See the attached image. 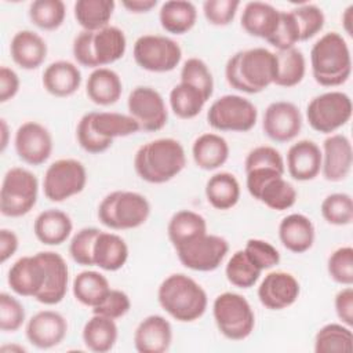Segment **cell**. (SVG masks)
Instances as JSON below:
<instances>
[{
    "mask_svg": "<svg viewBox=\"0 0 353 353\" xmlns=\"http://www.w3.org/2000/svg\"><path fill=\"white\" fill-rule=\"evenodd\" d=\"M225 77L232 88L258 94L274 81L276 55L265 47L237 51L225 65Z\"/></svg>",
    "mask_w": 353,
    "mask_h": 353,
    "instance_id": "obj_1",
    "label": "cell"
},
{
    "mask_svg": "<svg viewBox=\"0 0 353 353\" xmlns=\"http://www.w3.org/2000/svg\"><path fill=\"white\" fill-rule=\"evenodd\" d=\"M186 165L182 143L174 138H157L138 148L134 156L137 175L149 183H165Z\"/></svg>",
    "mask_w": 353,
    "mask_h": 353,
    "instance_id": "obj_2",
    "label": "cell"
},
{
    "mask_svg": "<svg viewBox=\"0 0 353 353\" xmlns=\"http://www.w3.org/2000/svg\"><path fill=\"white\" fill-rule=\"evenodd\" d=\"M157 301L165 313L181 323L199 320L208 306L205 290L183 273H172L161 281L157 290Z\"/></svg>",
    "mask_w": 353,
    "mask_h": 353,
    "instance_id": "obj_3",
    "label": "cell"
},
{
    "mask_svg": "<svg viewBox=\"0 0 353 353\" xmlns=\"http://www.w3.org/2000/svg\"><path fill=\"white\" fill-rule=\"evenodd\" d=\"M312 76L323 87H338L352 73V55L345 37L338 32L324 33L310 50Z\"/></svg>",
    "mask_w": 353,
    "mask_h": 353,
    "instance_id": "obj_4",
    "label": "cell"
},
{
    "mask_svg": "<svg viewBox=\"0 0 353 353\" xmlns=\"http://www.w3.org/2000/svg\"><path fill=\"white\" fill-rule=\"evenodd\" d=\"M127 39L124 32L113 25L99 30H81L73 40V57L85 68H105L125 54Z\"/></svg>",
    "mask_w": 353,
    "mask_h": 353,
    "instance_id": "obj_5",
    "label": "cell"
},
{
    "mask_svg": "<svg viewBox=\"0 0 353 353\" xmlns=\"http://www.w3.org/2000/svg\"><path fill=\"white\" fill-rule=\"evenodd\" d=\"M150 215L148 199L131 190H114L106 194L98 205L99 222L113 230H127L142 226Z\"/></svg>",
    "mask_w": 353,
    "mask_h": 353,
    "instance_id": "obj_6",
    "label": "cell"
},
{
    "mask_svg": "<svg viewBox=\"0 0 353 353\" xmlns=\"http://www.w3.org/2000/svg\"><path fill=\"white\" fill-rule=\"evenodd\" d=\"M212 316L218 331L230 341L247 339L255 327V314L250 302L237 292H222L212 303Z\"/></svg>",
    "mask_w": 353,
    "mask_h": 353,
    "instance_id": "obj_7",
    "label": "cell"
},
{
    "mask_svg": "<svg viewBox=\"0 0 353 353\" xmlns=\"http://www.w3.org/2000/svg\"><path fill=\"white\" fill-rule=\"evenodd\" d=\"M39 179L23 167H11L0 188V211L4 216L19 218L29 214L37 203Z\"/></svg>",
    "mask_w": 353,
    "mask_h": 353,
    "instance_id": "obj_8",
    "label": "cell"
},
{
    "mask_svg": "<svg viewBox=\"0 0 353 353\" xmlns=\"http://www.w3.org/2000/svg\"><path fill=\"white\" fill-rule=\"evenodd\" d=\"M353 105L343 91H327L312 98L306 106L309 125L321 134H332L352 117Z\"/></svg>",
    "mask_w": 353,
    "mask_h": 353,
    "instance_id": "obj_9",
    "label": "cell"
},
{
    "mask_svg": "<svg viewBox=\"0 0 353 353\" xmlns=\"http://www.w3.org/2000/svg\"><path fill=\"white\" fill-rule=\"evenodd\" d=\"M258 109L247 98L236 94H226L215 99L208 112V124L218 131L247 132L256 124Z\"/></svg>",
    "mask_w": 353,
    "mask_h": 353,
    "instance_id": "obj_10",
    "label": "cell"
},
{
    "mask_svg": "<svg viewBox=\"0 0 353 353\" xmlns=\"http://www.w3.org/2000/svg\"><path fill=\"white\" fill-rule=\"evenodd\" d=\"M132 55L141 69L153 73H165L179 65L182 50L171 37L163 34H142L134 43Z\"/></svg>",
    "mask_w": 353,
    "mask_h": 353,
    "instance_id": "obj_11",
    "label": "cell"
},
{
    "mask_svg": "<svg viewBox=\"0 0 353 353\" xmlns=\"http://www.w3.org/2000/svg\"><path fill=\"white\" fill-rule=\"evenodd\" d=\"M87 183V170L76 159H59L48 165L43 178L44 196L52 203L65 201L81 193Z\"/></svg>",
    "mask_w": 353,
    "mask_h": 353,
    "instance_id": "obj_12",
    "label": "cell"
},
{
    "mask_svg": "<svg viewBox=\"0 0 353 353\" xmlns=\"http://www.w3.org/2000/svg\"><path fill=\"white\" fill-rule=\"evenodd\" d=\"M179 262L196 272H212L221 266L229 252V243L226 239L204 233L175 248Z\"/></svg>",
    "mask_w": 353,
    "mask_h": 353,
    "instance_id": "obj_13",
    "label": "cell"
},
{
    "mask_svg": "<svg viewBox=\"0 0 353 353\" xmlns=\"http://www.w3.org/2000/svg\"><path fill=\"white\" fill-rule=\"evenodd\" d=\"M128 114L135 119L141 130L154 132L168 121V110L161 94L148 85L132 88L127 99Z\"/></svg>",
    "mask_w": 353,
    "mask_h": 353,
    "instance_id": "obj_14",
    "label": "cell"
},
{
    "mask_svg": "<svg viewBox=\"0 0 353 353\" xmlns=\"http://www.w3.org/2000/svg\"><path fill=\"white\" fill-rule=\"evenodd\" d=\"M18 157L29 165L44 164L52 153V135L47 127L37 121L22 123L14 137Z\"/></svg>",
    "mask_w": 353,
    "mask_h": 353,
    "instance_id": "obj_15",
    "label": "cell"
},
{
    "mask_svg": "<svg viewBox=\"0 0 353 353\" xmlns=\"http://www.w3.org/2000/svg\"><path fill=\"white\" fill-rule=\"evenodd\" d=\"M302 113L295 103L276 101L266 108L262 128L266 137L273 142L285 143L298 137L302 130Z\"/></svg>",
    "mask_w": 353,
    "mask_h": 353,
    "instance_id": "obj_16",
    "label": "cell"
},
{
    "mask_svg": "<svg viewBox=\"0 0 353 353\" xmlns=\"http://www.w3.org/2000/svg\"><path fill=\"white\" fill-rule=\"evenodd\" d=\"M47 280V268L40 252L17 259L8 269L7 283L21 296L36 298Z\"/></svg>",
    "mask_w": 353,
    "mask_h": 353,
    "instance_id": "obj_17",
    "label": "cell"
},
{
    "mask_svg": "<svg viewBox=\"0 0 353 353\" xmlns=\"http://www.w3.org/2000/svg\"><path fill=\"white\" fill-rule=\"evenodd\" d=\"M259 302L270 310H283L296 302L301 294L299 281L283 270L268 273L258 287Z\"/></svg>",
    "mask_w": 353,
    "mask_h": 353,
    "instance_id": "obj_18",
    "label": "cell"
},
{
    "mask_svg": "<svg viewBox=\"0 0 353 353\" xmlns=\"http://www.w3.org/2000/svg\"><path fill=\"white\" fill-rule=\"evenodd\" d=\"M353 148L343 134H330L321 148V174L325 181L341 182L352 171Z\"/></svg>",
    "mask_w": 353,
    "mask_h": 353,
    "instance_id": "obj_19",
    "label": "cell"
},
{
    "mask_svg": "<svg viewBox=\"0 0 353 353\" xmlns=\"http://www.w3.org/2000/svg\"><path fill=\"white\" fill-rule=\"evenodd\" d=\"M68 334L66 319L55 310H40L33 314L25 327L28 341L37 349L58 346Z\"/></svg>",
    "mask_w": 353,
    "mask_h": 353,
    "instance_id": "obj_20",
    "label": "cell"
},
{
    "mask_svg": "<svg viewBox=\"0 0 353 353\" xmlns=\"http://www.w3.org/2000/svg\"><path fill=\"white\" fill-rule=\"evenodd\" d=\"M284 163L295 181H312L321 171V149L312 139H301L288 148Z\"/></svg>",
    "mask_w": 353,
    "mask_h": 353,
    "instance_id": "obj_21",
    "label": "cell"
},
{
    "mask_svg": "<svg viewBox=\"0 0 353 353\" xmlns=\"http://www.w3.org/2000/svg\"><path fill=\"white\" fill-rule=\"evenodd\" d=\"M171 342V323L160 314L146 316L134 331V346L139 353H164Z\"/></svg>",
    "mask_w": 353,
    "mask_h": 353,
    "instance_id": "obj_22",
    "label": "cell"
},
{
    "mask_svg": "<svg viewBox=\"0 0 353 353\" xmlns=\"http://www.w3.org/2000/svg\"><path fill=\"white\" fill-rule=\"evenodd\" d=\"M40 254L47 268V280L43 290L34 299L43 305H57L68 292L69 269L63 256L58 252L40 251Z\"/></svg>",
    "mask_w": 353,
    "mask_h": 353,
    "instance_id": "obj_23",
    "label": "cell"
},
{
    "mask_svg": "<svg viewBox=\"0 0 353 353\" xmlns=\"http://www.w3.org/2000/svg\"><path fill=\"white\" fill-rule=\"evenodd\" d=\"M46 40L33 30L23 29L17 32L10 43V54L15 65L25 70H33L41 66L47 58Z\"/></svg>",
    "mask_w": 353,
    "mask_h": 353,
    "instance_id": "obj_24",
    "label": "cell"
},
{
    "mask_svg": "<svg viewBox=\"0 0 353 353\" xmlns=\"http://www.w3.org/2000/svg\"><path fill=\"white\" fill-rule=\"evenodd\" d=\"M314 225L303 214H290L279 223V239L283 247L294 254L309 251L314 243Z\"/></svg>",
    "mask_w": 353,
    "mask_h": 353,
    "instance_id": "obj_25",
    "label": "cell"
},
{
    "mask_svg": "<svg viewBox=\"0 0 353 353\" xmlns=\"http://www.w3.org/2000/svg\"><path fill=\"white\" fill-rule=\"evenodd\" d=\"M280 22V10L265 1H248L241 12V28L254 37L266 41L274 34Z\"/></svg>",
    "mask_w": 353,
    "mask_h": 353,
    "instance_id": "obj_26",
    "label": "cell"
},
{
    "mask_svg": "<svg viewBox=\"0 0 353 353\" xmlns=\"http://www.w3.org/2000/svg\"><path fill=\"white\" fill-rule=\"evenodd\" d=\"M41 81L48 94L58 98H66L80 88L81 72L73 62L59 59L51 62L44 69Z\"/></svg>",
    "mask_w": 353,
    "mask_h": 353,
    "instance_id": "obj_27",
    "label": "cell"
},
{
    "mask_svg": "<svg viewBox=\"0 0 353 353\" xmlns=\"http://www.w3.org/2000/svg\"><path fill=\"white\" fill-rule=\"evenodd\" d=\"M73 230L72 218L57 208L41 211L33 223L37 240L46 245H59L65 243Z\"/></svg>",
    "mask_w": 353,
    "mask_h": 353,
    "instance_id": "obj_28",
    "label": "cell"
},
{
    "mask_svg": "<svg viewBox=\"0 0 353 353\" xmlns=\"http://www.w3.org/2000/svg\"><path fill=\"white\" fill-rule=\"evenodd\" d=\"M92 258L94 266L106 272H116L128 259V245L121 236L101 230L94 244Z\"/></svg>",
    "mask_w": 353,
    "mask_h": 353,
    "instance_id": "obj_29",
    "label": "cell"
},
{
    "mask_svg": "<svg viewBox=\"0 0 353 353\" xmlns=\"http://www.w3.org/2000/svg\"><path fill=\"white\" fill-rule=\"evenodd\" d=\"M228 141L215 132L199 135L192 145V156L196 165L205 171H214L222 167L229 159Z\"/></svg>",
    "mask_w": 353,
    "mask_h": 353,
    "instance_id": "obj_30",
    "label": "cell"
},
{
    "mask_svg": "<svg viewBox=\"0 0 353 353\" xmlns=\"http://www.w3.org/2000/svg\"><path fill=\"white\" fill-rule=\"evenodd\" d=\"M85 92L91 102L99 106H109L120 99L123 83L113 69L97 68L87 79Z\"/></svg>",
    "mask_w": 353,
    "mask_h": 353,
    "instance_id": "obj_31",
    "label": "cell"
},
{
    "mask_svg": "<svg viewBox=\"0 0 353 353\" xmlns=\"http://www.w3.org/2000/svg\"><path fill=\"white\" fill-rule=\"evenodd\" d=\"M83 342L85 347L95 353H106L112 350L117 342L119 328L116 320L94 314L83 327Z\"/></svg>",
    "mask_w": 353,
    "mask_h": 353,
    "instance_id": "obj_32",
    "label": "cell"
},
{
    "mask_svg": "<svg viewBox=\"0 0 353 353\" xmlns=\"http://www.w3.org/2000/svg\"><path fill=\"white\" fill-rule=\"evenodd\" d=\"M197 8L188 0L164 1L159 11L161 28L172 34H185L196 23Z\"/></svg>",
    "mask_w": 353,
    "mask_h": 353,
    "instance_id": "obj_33",
    "label": "cell"
},
{
    "mask_svg": "<svg viewBox=\"0 0 353 353\" xmlns=\"http://www.w3.org/2000/svg\"><path fill=\"white\" fill-rule=\"evenodd\" d=\"M240 193L241 189L237 178L228 171L215 172L205 183L207 201L221 211L233 208L240 200Z\"/></svg>",
    "mask_w": 353,
    "mask_h": 353,
    "instance_id": "obj_34",
    "label": "cell"
},
{
    "mask_svg": "<svg viewBox=\"0 0 353 353\" xmlns=\"http://www.w3.org/2000/svg\"><path fill=\"white\" fill-rule=\"evenodd\" d=\"M72 291L76 301L81 305L95 307L105 299L110 291V285L102 273L95 270H83L73 279Z\"/></svg>",
    "mask_w": 353,
    "mask_h": 353,
    "instance_id": "obj_35",
    "label": "cell"
},
{
    "mask_svg": "<svg viewBox=\"0 0 353 353\" xmlns=\"http://www.w3.org/2000/svg\"><path fill=\"white\" fill-rule=\"evenodd\" d=\"M276 55V77L273 84L280 87H295L298 85L306 73V59L303 52L296 48L280 50Z\"/></svg>",
    "mask_w": 353,
    "mask_h": 353,
    "instance_id": "obj_36",
    "label": "cell"
},
{
    "mask_svg": "<svg viewBox=\"0 0 353 353\" xmlns=\"http://www.w3.org/2000/svg\"><path fill=\"white\" fill-rule=\"evenodd\" d=\"M90 114L94 131L105 139L113 141L141 131L139 124L130 114L117 112H90Z\"/></svg>",
    "mask_w": 353,
    "mask_h": 353,
    "instance_id": "obj_37",
    "label": "cell"
},
{
    "mask_svg": "<svg viewBox=\"0 0 353 353\" xmlns=\"http://www.w3.org/2000/svg\"><path fill=\"white\" fill-rule=\"evenodd\" d=\"M167 233L172 247L176 248L178 245L207 233V221L199 212L179 210L171 216Z\"/></svg>",
    "mask_w": 353,
    "mask_h": 353,
    "instance_id": "obj_38",
    "label": "cell"
},
{
    "mask_svg": "<svg viewBox=\"0 0 353 353\" xmlns=\"http://www.w3.org/2000/svg\"><path fill=\"white\" fill-rule=\"evenodd\" d=\"M114 7L113 0H77L73 14L83 30H99L109 25Z\"/></svg>",
    "mask_w": 353,
    "mask_h": 353,
    "instance_id": "obj_39",
    "label": "cell"
},
{
    "mask_svg": "<svg viewBox=\"0 0 353 353\" xmlns=\"http://www.w3.org/2000/svg\"><path fill=\"white\" fill-rule=\"evenodd\" d=\"M168 101L170 108L176 117L189 120L200 114L208 99L199 88L179 81L170 91Z\"/></svg>",
    "mask_w": 353,
    "mask_h": 353,
    "instance_id": "obj_40",
    "label": "cell"
},
{
    "mask_svg": "<svg viewBox=\"0 0 353 353\" xmlns=\"http://www.w3.org/2000/svg\"><path fill=\"white\" fill-rule=\"evenodd\" d=\"M353 349L352 327L342 323L323 325L314 336L316 353H349Z\"/></svg>",
    "mask_w": 353,
    "mask_h": 353,
    "instance_id": "obj_41",
    "label": "cell"
},
{
    "mask_svg": "<svg viewBox=\"0 0 353 353\" xmlns=\"http://www.w3.org/2000/svg\"><path fill=\"white\" fill-rule=\"evenodd\" d=\"M296 197L295 188L284 176H276L261 188L255 200L263 203L270 210L284 211L296 203Z\"/></svg>",
    "mask_w": 353,
    "mask_h": 353,
    "instance_id": "obj_42",
    "label": "cell"
},
{
    "mask_svg": "<svg viewBox=\"0 0 353 353\" xmlns=\"http://www.w3.org/2000/svg\"><path fill=\"white\" fill-rule=\"evenodd\" d=\"M262 270L248 258L244 250L236 251L228 261L225 276L228 281L237 288H251L261 277Z\"/></svg>",
    "mask_w": 353,
    "mask_h": 353,
    "instance_id": "obj_43",
    "label": "cell"
},
{
    "mask_svg": "<svg viewBox=\"0 0 353 353\" xmlns=\"http://www.w3.org/2000/svg\"><path fill=\"white\" fill-rule=\"evenodd\" d=\"M29 18L41 30L58 29L66 17V6L62 0H34L29 6Z\"/></svg>",
    "mask_w": 353,
    "mask_h": 353,
    "instance_id": "obj_44",
    "label": "cell"
},
{
    "mask_svg": "<svg viewBox=\"0 0 353 353\" xmlns=\"http://www.w3.org/2000/svg\"><path fill=\"white\" fill-rule=\"evenodd\" d=\"M323 218L335 226H346L353 221V200L347 193H331L320 205Z\"/></svg>",
    "mask_w": 353,
    "mask_h": 353,
    "instance_id": "obj_45",
    "label": "cell"
},
{
    "mask_svg": "<svg viewBox=\"0 0 353 353\" xmlns=\"http://www.w3.org/2000/svg\"><path fill=\"white\" fill-rule=\"evenodd\" d=\"M181 81L199 88L207 99L214 92V77L208 65L196 57L188 58L181 69Z\"/></svg>",
    "mask_w": 353,
    "mask_h": 353,
    "instance_id": "obj_46",
    "label": "cell"
},
{
    "mask_svg": "<svg viewBox=\"0 0 353 353\" xmlns=\"http://www.w3.org/2000/svg\"><path fill=\"white\" fill-rule=\"evenodd\" d=\"M298 25L301 41L309 40L321 32L325 23L323 10L316 4H302L290 11Z\"/></svg>",
    "mask_w": 353,
    "mask_h": 353,
    "instance_id": "obj_47",
    "label": "cell"
},
{
    "mask_svg": "<svg viewBox=\"0 0 353 353\" xmlns=\"http://www.w3.org/2000/svg\"><path fill=\"white\" fill-rule=\"evenodd\" d=\"M98 228H81L77 230L69 243V254L72 259L81 266H94V244L99 234Z\"/></svg>",
    "mask_w": 353,
    "mask_h": 353,
    "instance_id": "obj_48",
    "label": "cell"
},
{
    "mask_svg": "<svg viewBox=\"0 0 353 353\" xmlns=\"http://www.w3.org/2000/svg\"><path fill=\"white\" fill-rule=\"evenodd\" d=\"M327 272L330 277L341 285L353 284V248L343 245L336 248L327 261Z\"/></svg>",
    "mask_w": 353,
    "mask_h": 353,
    "instance_id": "obj_49",
    "label": "cell"
},
{
    "mask_svg": "<svg viewBox=\"0 0 353 353\" xmlns=\"http://www.w3.org/2000/svg\"><path fill=\"white\" fill-rule=\"evenodd\" d=\"M25 307L18 298L1 292L0 294V330L3 332H15L25 323Z\"/></svg>",
    "mask_w": 353,
    "mask_h": 353,
    "instance_id": "obj_50",
    "label": "cell"
},
{
    "mask_svg": "<svg viewBox=\"0 0 353 353\" xmlns=\"http://www.w3.org/2000/svg\"><path fill=\"white\" fill-rule=\"evenodd\" d=\"M76 137H77V142L81 146V149L88 153H92V154H98V153L108 150L113 143V141L105 139L94 131V128L91 125L90 112L83 114L81 119L79 120L77 128H76Z\"/></svg>",
    "mask_w": 353,
    "mask_h": 353,
    "instance_id": "obj_51",
    "label": "cell"
},
{
    "mask_svg": "<svg viewBox=\"0 0 353 353\" xmlns=\"http://www.w3.org/2000/svg\"><path fill=\"white\" fill-rule=\"evenodd\" d=\"M248 258L263 272L274 268L280 262V252L277 248L266 240L250 239L244 247Z\"/></svg>",
    "mask_w": 353,
    "mask_h": 353,
    "instance_id": "obj_52",
    "label": "cell"
},
{
    "mask_svg": "<svg viewBox=\"0 0 353 353\" xmlns=\"http://www.w3.org/2000/svg\"><path fill=\"white\" fill-rule=\"evenodd\" d=\"M256 167H268L274 168L283 174L285 172V163L281 153L276 148L268 145L256 146L248 152L244 160V170L248 171Z\"/></svg>",
    "mask_w": 353,
    "mask_h": 353,
    "instance_id": "obj_53",
    "label": "cell"
},
{
    "mask_svg": "<svg viewBox=\"0 0 353 353\" xmlns=\"http://www.w3.org/2000/svg\"><path fill=\"white\" fill-rule=\"evenodd\" d=\"M299 30L298 25L290 11H280V22L274 34L268 40L270 46L280 50H288L295 47L299 43Z\"/></svg>",
    "mask_w": 353,
    "mask_h": 353,
    "instance_id": "obj_54",
    "label": "cell"
},
{
    "mask_svg": "<svg viewBox=\"0 0 353 353\" xmlns=\"http://www.w3.org/2000/svg\"><path fill=\"white\" fill-rule=\"evenodd\" d=\"M240 7L239 0H207L203 3V14L214 26L229 25Z\"/></svg>",
    "mask_w": 353,
    "mask_h": 353,
    "instance_id": "obj_55",
    "label": "cell"
},
{
    "mask_svg": "<svg viewBox=\"0 0 353 353\" xmlns=\"http://www.w3.org/2000/svg\"><path fill=\"white\" fill-rule=\"evenodd\" d=\"M131 309L130 296L121 290H113L108 292L105 299L95 307H92L94 314H101L113 320L121 319Z\"/></svg>",
    "mask_w": 353,
    "mask_h": 353,
    "instance_id": "obj_56",
    "label": "cell"
},
{
    "mask_svg": "<svg viewBox=\"0 0 353 353\" xmlns=\"http://www.w3.org/2000/svg\"><path fill=\"white\" fill-rule=\"evenodd\" d=\"M335 313L342 324L353 325V288L352 285H345L341 288L334 299Z\"/></svg>",
    "mask_w": 353,
    "mask_h": 353,
    "instance_id": "obj_57",
    "label": "cell"
},
{
    "mask_svg": "<svg viewBox=\"0 0 353 353\" xmlns=\"http://www.w3.org/2000/svg\"><path fill=\"white\" fill-rule=\"evenodd\" d=\"M19 77L17 72L6 65L0 68V102L4 103L12 99L19 91Z\"/></svg>",
    "mask_w": 353,
    "mask_h": 353,
    "instance_id": "obj_58",
    "label": "cell"
},
{
    "mask_svg": "<svg viewBox=\"0 0 353 353\" xmlns=\"http://www.w3.org/2000/svg\"><path fill=\"white\" fill-rule=\"evenodd\" d=\"M19 240L14 230L3 228L0 230V262L6 263L18 250Z\"/></svg>",
    "mask_w": 353,
    "mask_h": 353,
    "instance_id": "obj_59",
    "label": "cell"
},
{
    "mask_svg": "<svg viewBox=\"0 0 353 353\" xmlns=\"http://www.w3.org/2000/svg\"><path fill=\"white\" fill-rule=\"evenodd\" d=\"M121 6L134 14L149 12L157 6V0H123Z\"/></svg>",
    "mask_w": 353,
    "mask_h": 353,
    "instance_id": "obj_60",
    "label": "cell"
},
{
    "mask_svg": "<svg viewBox=\"0 0 353 353\" xmlns=\"http://www.w3.org/2000/svg\"><path fill=\"white\" fill-rule=\"evenodd\" d=\"M341 21H342V28H343V30L349 34V36H352L353 33V4H350V6H347L346 8H345V11H343V14H342V17H341Z\"/></svg>",
    "mask_w": 353,
    "mask_h": 353,
    "instance_id": "obj_61",
    "label": "cell"
},
{
    "mask_svg": "<svg viewBox=\"0 0 353 353\" xmlns=\"http://www.w3.org/2000/svg\"><path fill=\"white\" fill-rule=\"evenodd\" d=\"M8 137H10V128L6 121V119L0 120V152L3 153L8 146Z\"/></svg>",
    "mask_w": 353,
    "mask_h": 353,
    "instance_id": "obj_62",
    "label": "cell"
},
{
    "mask_svg": "<svg viewBox=\"0 0 353 353\" xmlns=\"http://www.w3.org/2000/svg\"><path fill=\"white\" fill-rule=\"evenodd\" d=\"M0 350L4 352V353H7V352H26V349L23 346H19V345H4V346H1Z\"/></svg>",
    "mask_w": 353,
    "mask_h": 353,
    "instance_id": "obj_63",
    "label": "cell"
}]
</instances>
